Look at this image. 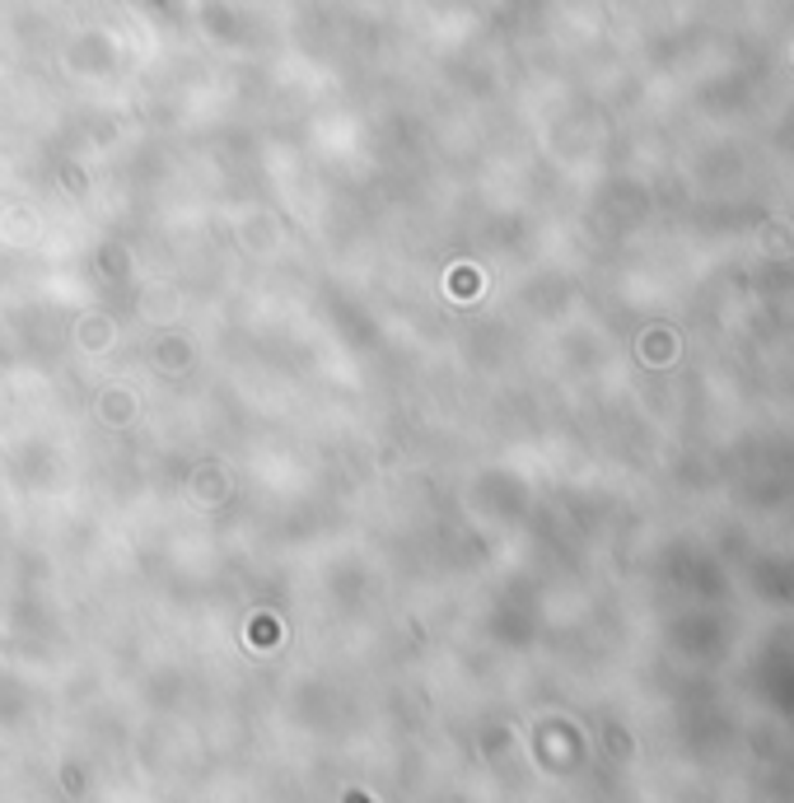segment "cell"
Segmentation results:
<instances>
[{"label":"cell","mask_w":794,"mask_h":803,"mask_svg":"<svg viewBox=\"0 0 794 803\" xmlns=\"http://www.w3.org/2000/svg\"><path fill=\"white\" fill-rule=\"evenodd\" d=\"M346 803H369V799L365 794H346Z\"/></svg>","instance_id":"1"}]
</instances>
